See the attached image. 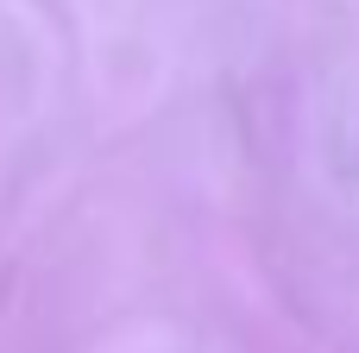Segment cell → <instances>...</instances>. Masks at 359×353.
Segmentation results:
<instances>
[]
</instances>
